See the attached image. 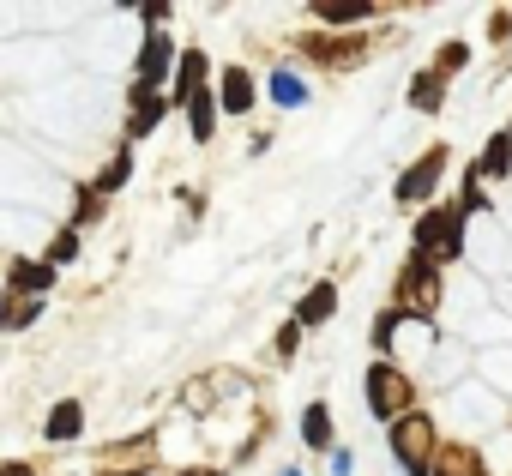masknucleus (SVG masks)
<instances>
[{"label": "nucleus", "mask_w": 512, "mask_h": 476, "mask_svg": "<svg viewBox=\"0 0 512 476\" xmlns=\"http://www.w3.org/2000/svg\"><path fill=\"white\" fill-rule=\"evenodd\" d=\"M332 308H338V290H332V284H320V290L302 302V320H326Z\"/></svg>", "instance_id": "0eeeda50"}, {"label": "nucleus", "mask_w": 512, "mask_h": 476, "mask_svg": "<svg viewBox=\"0 0 512 476\" xmlns=\"http://www.w3.org/2000/svg\"><path fill=\"white\" fill-rule=\"evenodd\" d=\"M13 284H19V290H43V284H55V272H43V266H19Z\"/></svg>", "instance_id": "9d476101"}, {"label": "nucleus", "mask_w": 512, "mask_h": 476, "mask_svg": "<svg viewBox=\"0 0 512 476\" xmlns=\"http://www.w3.org/2000/svg\"><path fill=\"white\" fill-rule=\"evenodd\" d=\"M163 55H169V43H163V37H151V43H145V55H139L145 85H157V79H163Z\"/></svg>", "instance_id": "39448f33"}, {"label": "nucleus", "mask_w": 512, "mask_h": 476, "mask_svg": "<svg viewBox=\"0 0 512 476\" xmlns=\"http://www.w3.org/2000/svg\"><path fill=\"white\" fill-rule=\"evenodd\" d=\"M187 121H193V139H205V133H211V97H205V91H193V97H187Z\"/></svg>", "instance_id": "423d86ee"}, {"label": "nucleus", "mask_w": 512, "mask_h": 476, "mask_svg": "<svg viewBox=\"0 0 512 476\" xmlns=\"http://www.w3.org/2000/svg\"><path fill=\"white\" fill-rule=\"evenodd\" d=\"M247 103H253V85H247V73H241V67H229V73H223V109H235V115H241Z\"/></svg>", "instance_id": "20e7f679"}, {"label": "nucleus", "mask_w": 512, "mask_h": 476, "mask_svg": "<svg viewBox=\"0 0 512 476\" xmlns=\"http://www.w3.org/2000/svg\"><path fill=\"white\" fill-rule=\"evenodd\" d=\"M326 416H332L326 404H314V410H308V422H302V434H308V446H326V440H332V422H326Z\"/></svg>", "instance_id": "6e6552de"}, {"label": "nucleus", "mask_w": 512, "mask_h": 476, "mask_svg": "<svg viewBox=\"0 0 512 476\" xmlns=\"http://www.w3.org/2000/svg\"><path fill=\"white\" fill-rule=\"evenodd\" d=\"M326 19H368V7H320Z\"/></svg>", "instance_id": "f8f14e48"}, {"label": "nucleus", "mask_w": 512, "mask_h": 476, "mask_svg": "<svg viewBox=\"0 0 512 476\" xmlns=\"http://www.w3.org/2000/svg\"><path fill=\"white\" fill-rule=\"evenodd\" d=\"M272 97H278V103H302V85L284 73V79H272Z\"/></svg>", "instance_id": "9b49d317"}, {"label": "nucleus", "mask_w": 512, "mask_h": 476, "mask_svg": "<svg viewBox=\"0 0 512 476\" xmlns=\"http://www.w3.org/2000/svg\"><path fill=\"white\" fill-rule=\"evenodd\" d=\"M49 434H55V440L79 434V404H55V416H49Z\"/></svg>", "instance_id": "1a4fd4ad"}, {"label": "nucleus", "mask_w": 512, "mask_h": 476, "mask_svg": "<svg viewBox=\"0 0 512 476\" xmlns=\"http://www.w3.org/2000/svg\"><path fill=\"white\" fill-rule=\"evenodd\" d=\"M440 163H446V157H440V151H434V157H422V163H416V169H410V181H404V187H398V193H404V199H422V193H428V187H434V175H440Z\"/></svg>", "instance_id": "f257e3e1"}, {"label": "nucleus", "mask_w": 512, "mask_h": 476, "mask_svg": "<svg viewBox=\"0 0 512 476\" xmlns=\"http://www.w3.org/2000/svg\"><path fill=\"white\" fill-rule=\"evenodd\" d=\"M416 235H422V248H440V254H452V248H458V235H452V217H428Z\"/></svg>", "instance_id": "7ed1b4c3"}, {"label": "nucleus", "mask_w": 512, "mask_h": 476, "mask_svg": "<svg viewBox=\"0 0 512 476\" xmlns=\"http://www.w3.org/2000/svg\"><path fill=\"white\" fill-rule=\"evenodd\" d=\"M368 398H374V410L386 416L398 398H404V386H398V374H386V368H374V380H368Z\"/></svg>", "instance_id": "f03ea898"}]
</instances>
